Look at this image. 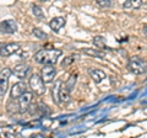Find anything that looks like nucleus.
<instances>
[{
  "label": "nucleus",
  "instance_id": "7",
  "mask_svg": "<svg viewBox=\"0 0 147 138\" xmlns=\"http://www.w3.org/2000/svg\"><path fill=\"white\" fill-rule=\"evenodd\" d=\"M57 75V69L54 66H44L40 70V78L44 83H50L53 81L54 77Z\"/></svg>",
  "mask_w": 147,
  "mask_h": 138
},
{
  "label": "nucleus",
  "instance_id": "8",
  "mask_svg": "<svg viewBox=\"0 0 147 138\" xmlns=\"http://www.w3.org/2000/svg\"><path fill=\"white\" fill-rule=\"evenodd\" d=\"M27 93V84L25 81H18L12 86V89L10 91L11 99H18L20 96Z\"/></svg>",
  "mask_w": 147,
  "mask_h": 138
},
{
  "label": "nucleus",
  "instance_id": "18",
  "mask_svg": "<svg viewBox=\"0 0 147 138\" xmlns=\"http://www.w3.org/2000/svg\"><path fill=\"white\" fill-rule=\"evenodd\" d=\"M33 35L36 36L37 38H40V40H44V38H47V33H45L44 31L42 30H39V29H33Z\"/></svg>",
  "mask_w": 147,
  "mask_h": 138
},
{
  "label": "nucleus",
  "instance_id": "21",
  "mask_svg": "<svg viewBox=\"0 0 147 138\" xmlns=\"http://www.w3.org/2000/svg\"><path fill=\"white\" fill-rule=\"evenodd\" d=\"M142 31H144V33L147 36V25H145V26H144V29H142Z\"/></svg>",
  "mask_w": 147,
  "mask_h": 138
},
{
  "label": "nucleus",
  "instance_id": "1",
  "mask_svg": "<svg viewBox=\"0 0 147 138\" xmlns=\"http://www.w3.org/2000/svg\"><path fill=\"white\" fill-rule=\"evenodd\" d=\"M60 49H40L34 54V61L44 66H53L61 56Z\"/></svg>",
  "mask_w": 147,
  "mask_h": 138
},
{
  "label": "nucleus",
  "instance_id": "11",
  "mask_svg": "<svg viewBox=\"0 0 147 138\" xmlns=\"http://www.w3.org/2000/svg\"><path fill=\"white\" fill-rule=\"evenodd\" d=\"M70 93H71V90L67 89V86L65 84H61L60 88H59V91H58V100L60 101L61 104L69 102V100H70Z\"/></svg>",
  "mask_w": 147,
  "mask_h": 138
},
{
  "label": "nucleus",
  "instance_id": "17",
  "mask_svg": "<svg viewBox=\"0 0 147 138\" xmlns=\"http://www.w3.org/2000/svg\"><path fill=\"white\" fill-rule=\"evenodd\" d=\"M84 53L88 54V56H93V57H100V58L104 57V53L98 52V51H96V49H84Z\"/></svg>",
  "mask_w": 147,
  "mask_h": 138
},
{
  "label": "nucleus",
  "instance_id": "5",
  "mask_svg": "<svg viewBox=\"0 0 147 138\" xmlns=\"http://www.w3.org/2000/svg\"><path fill=\"white\" fill-rule=\"evenodd\" d=\"M21 44L17 42H11L6 44H1L0 47V56L1 57H10L13 53H16L17 51H20Z\"/></svg>",
  "mask_w": 147,
  "mask_h": 138
},
{
  "label": "nucleus",
  "instance_id": "2",
  "mask_svg": "<svg viewBox=\"0 0 147 138\" xmlns=\"http://www.w3.org/2000/svg\"><path fill=\"white\" fill-rule=\"evenodd\" d=\"M127 70L135 75H142L147 73V62L140 57H132L129 59Z\"/></svg>",
  "mask_w": 147,
  "mask_h": 138
},
{
  "label": "nucleus",
  "instance_id": "10",
  "mask_svg": "<svg viewBox=\"0 0 147 138\" xmlns=\"http://www.w3.org/2000/svg\"><path fill=\"white\" fill-rule=\"evenodd\" d=\"M31 70V67L28 64H18L15 68L12 69V74H15L18 79H25V78L28 75V73Z\"/></svg>",
  "mask_w": 147,
  "mask_h": 138
},
{
  "label": "nucleus",
  "instance_id": "15",
  "mask_svg": "<svg viewBox=\"0 0 147 138\" xmlns=\"http://www.w3.org/2000/svg\"><path fill=\"white\" fill-rule=\"evenodd\" d=\"M76 59H79V56L77 54H71V56H67L64 58V61L61 62V67L63 68H66L69 67L70 64H72L74 62H76Z\"/></svg>",
  "mask_w": 147,
  "mask_h": 138
},
{
  "label": "nucleus",
  "instance_id": "14",
  "mask_svg": "<svg viewBox=\"0 0 147 138\" xmlns=\"http://www.w3.org/2000/svg\"><path fill=\"white\" fill-rule=\"evenodd\" d=\"M142 5H144L142 0H126L123 4V8L124 9H140Z\"/></svg>",
  "mask_w": 147,
  "mask_h": 138
},
{
  "label": "nucleus",
  "instance_id": "9",
  "mask_svg": "<svg viewBox=\"0 0 147 138\" xmlns=\"http://www.w3.org/2000/svg\"><path fill=\"white\" fill-rule=\"evenodd\" d=\"M17 102H18V107H20V111L21 112L27 111L28 107H30V105H31V102H32V94L27 91L26 94H24L22 96L18 98Z\"/></svg>",
  "mask_w": 147,
  "mask_h": 138
},
{
  "label": "nucleus",
  "instance_id": "13",
  "mask_svg": "<svg viewBox=\"0 0 147 138\" xmlns=\"http://www.w3.org/2000/svg\"><path fill=\"white\" fill-rule=\"evenodd\" d=\"M49 26H50V29H52L53 31L58 32L59 30L61 29V27L65 26V19L61 17V16L54 17V19H52V21L49 22Z\"/></svg>",
  "mask_w": 147,
  "mask_h": 138
},
{
  "label": "nucleus",
  "instance_id": "20",
  "mask_svg": "<svg viewBox=\"0 0 147 138\" xmlns=\"http://www.w3.org/2000/svg\"><path fill=\"white\" fill-rule=\"evenodd\" d=\"M32 12H33V15L37 16V17H44L43 12H42V9H40L39 6H37V5L32 6Z\"/></svg>",
  "mask_w": 147,
  "mask_h": 138
},
{
  "label": "nucleus",
  "instance_id": "3",
  "mask_svg": "<svg viewBox=\"0 0 147 138\" xmlns=\"http://www.w3.org/2000/svg\"><path fill=\"white\" fill-rule=\"evenodd\" d=\"M28 85H30V88L32 89V91H33L36 95L45 94V85H44V81L42 80L40 75H38V74L31 75L30 80H28Z\"/></svg>",
  "mask_w": 147,
  "mask_h": 138
},
{
  "label": "nucleus",
  "instance_id": "16",
  "mask_svg": "<svg viewBox=\"0 0 147 138\" xmlns=\"http://www.w3.org/2000/svg\"><path fill=\"white\" fill-rule=\"evenodd\" d=\"M92 42H93V44L98 48H104L105 47V38L102 37V36H96V37H93Z\"/></svg>",
  "mask_w": 147,
  "mask_h": 138
},
{
  "label": "nucleus",
  "instance_id": "12",
  "mask_svg": "<svg viewBox=\"0 0 147 138\" xmlns=\"http://www.w3.org/2000/svg\"><path fill=\"white\" fill-rule=\"evenodd\" d=\"M88 74H90V77H91L96 83H100L103 79H105V78H107V74H105V72L102 70V69L90 68V69H88Z\"/></svg>",
  "mask_w": 147,
  "mask_h": 138
},
{
  "label": "nucleus",
  "instance_id": "19",
  "mask_svg": "<svg viewBox=\"0 0 147 138\" xmlns=\"http://www.w3.org/2000/svg\"><path fill=\"white\" fill-rule=\"evenodd\" d=\"M97 5L100 8H110L114 5V3L110 0H97Z\"/></svg>",
  "mask_w": 147,
  "mask_h": 138
},
{
  "label": "nucleus",
  "instance_id": "4",
  "mask_svg": "<svg viewBox=\"0 0 147 138\" xmlns=\"http://www.w3.org/2000/svg\"><path fill=\"white\" fill-rule=\"evenodd\" d=\"M12 74V70L9 68H5L0 72V99L5 95L7 86H9V78Z\"/></svg>",
  "mask_w": 147,
  "mask_h": 138
},
{
  "label": "nucleus",
  "instance_id": "6",
  "mask_svg": "<svg viewBox=\"0 0 147 138\" xmlns=\"http://www.w3.org/2000/svg\"><path fill=\"white\" fill-rule=\"evenodd\" d=\"M17 31V22L15 20H5L0 22V33L11 35Z\"/></svg>",
  "mask_w": 147,
  "mask_h": 138
},
{
  "label": "nucleus",
  "instance_id": "22",
  "mask_svg": "<svg viewBox=\"0 0 147 138\" xmlns=\"http://www.w3.org/2000/svg\"><path fill=\"white\" fill-rule=\"evenodd\" d=\"M0 72H1V70H0Z\"/></svg>",
  "mask_w": 147,
  "mask_h": 138
}]
</instances>
